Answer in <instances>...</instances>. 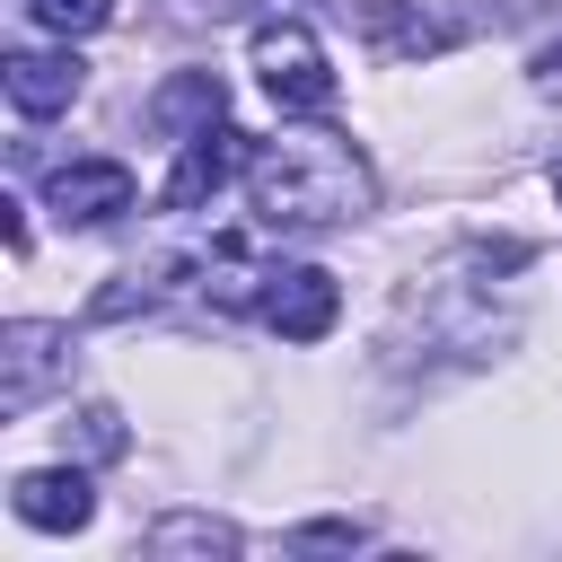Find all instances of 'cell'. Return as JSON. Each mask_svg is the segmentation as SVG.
<instances>
[{
  "label": "cell",
  "mask_w": 562,
  "mask_h": 562,
  "mask_svg": "<svg viewBox=\"0 0 562 562\" xmlns=\"http://www.w3.org/2000/svg\"><path fill=\"white\" fill-rule=\"evenodd\" d=\"M9 509H18L35 536H79V527L97 518V492H88L79 465H35V474L9 483Z\"/></svg>",
  "instance_id": "9"
},
{
  "label": "cell",
  "mask_w": 562,
  "mask_h": 562,
  "mask_svg": "<svg viewBox=\"0 0 562 562\" xmlns=\"http://www.w3.org/2000/svg\"><path fill=\"white\" fill-rule=\"evenodd\" d=\"M228 114V88H220V70H176L158 97H149V132H167V140H193L202 123H220Z\"/></svg>",
  "instance_id": "10"
},
{
  "label": "cell",
  "mask_w": 562,
  "mask_h": 562,
  "mask_svg": "<svg viewBox=\"0 0 562 562\" xmlns=\"http://www.w3.org/2000/svg\"><path fill=\"white\" fill-rule=\"evenodd\" d=\"M44 35H97L105 18H114V0H18Z\"/></svg>",
  "instance_id": "13"
},
{
  "label": "cell",
  "mask_w": 562,
  "mask_h": 562,
  "mask_svg": "<svg viewBox=\"0 0 562 562\" xmlns=\"http://www.w3.org/2000/svg\"><path fill=\"white\" fill-rule=\"evenodd\" d=\"M536 97H562V44L536 53Z\"/></svg>",
  "instance_id": "16"
},
{
  "label": "cell",
  "mask_w": 562,
  "mask_h": 562,
  "mask_svg": "<svg viewBox=\"0 0 562 562\" xmlns=\"http://www.w3.org/2000/svg\"><path fill=\"white\" fill-rule=\"evenodd\" d=\"M193 9H211V18H237V9H255V0H193Z\"/></svg>",
  "instance_id": "18"
},
{
  "label": "cell",
  "mask_w": 562,
  "mask_h": 562,
  "mask_svg": "<svg viewBox=\"0 0 562 562\" xmlns=\"http://www.w3.org/2000/svg\"><path fill=\"white\" fill-rule=\"evenodd\" d=\"M246 202L263 228H351L378 211V176L342 132H281V140H255Z\"/></svg>",
  "instance_id": "1"
},
{
  "label": "cell",
  "mask_w": 562,
  "mask_h": 562,
  "mask_svg": "<svg viewBox=\"0 0 562 562\" xmlns=\"http://www.w3.org/2000/svg\"><path fill=\"white\" fill-rule=\"evenodd\" d=\"M334 316H342V290H334L325 263H272L263 272V325L272 334L316 342V334H334Z\"/></svg>",
  "instance_id": "6"
},
{
  "label": "cell",
  "mask_w": 562,
  "mask_h": 562,
  "mask_svg": "<svg viewBox=\"0 0 562 562\" xmlns=\"http://www.w3.org/2000/svg\"><path fill=\"white\" fill-rule=\"evenodd\" d=\"M140 553H237V527L211 509H167L158 527H140Z\"/></svg>",
  "instance_id": "12"
},
{
  "label": "cell",
  "mask_w": 562,
  "mask_h": 562,
  "mask_svg": "<svg viewBox=\"0 0 562 562\" xmlns=\"http://www.w3.org/2000/svg\"><path fill=\"white\" fill-rule=\"evenodd\" d=\"M44 211L61 228H105V220L132 211V167L123 158H70V167L44 176Z\"/></svg>",
  "instance_id": "5"
},
{
  "label": "cell",
  "mask_w": 562,
  "mask_h": 562,
  "mask_svg": "<svg viewBox=\"0 0 562 562\" xmlns=\"http://www.w3.org/2000/svg\"><path fill=\"white\" fill-rule=\"evenodd\" d=\"M0 88H9V105H18L26 123H44V114H70V105H79L88 61H79L70 35H61L53 53H9V61H0Z\"/></svg>",
  "instance_id": "8"
},
{
  "label": "cell",
  "mask_w": 562,
  "mask_h": 562,
  "mask_svg": "<svg viewBox=\"0 0 562 562\" xmlns=\"http://www.w3.org/2000/svg\"><path fill=\"white\" fill-rule=\"evenodd\" d=\"M465 9H474L483 26H518V18H536L544 0H465Z\"/></svg>",
  "instance_id": "15"
},
{
  "label": "cell",
  "mask_w": 562,
  "mask_h": 562,
  "mask_svg": "<svg viewBox=\"0 0 562 562\" xmlns=\"http://www.w3.org/2000/svg\"><path fill=\"white\" fill-rule=\"evenodd\" d=\"M79 448L88 457H123V413L114 404H79Z\"/></svg>",
  "instance_id": "14"
},
{
  "label": "cell",
  "mask_w": 562,
  "mask_h": 562,
  "mask_svg": "<svg viewBox=\"0 0 562 562\" xmlns=\"http://www.w3.org/2000/svg\"><path fill=\"white\" fill-rule=\"evenodd\" d=\"M299 544H360V527H351V518H325V527H307Z\"/></svg>",
  "instance_id": "17"
},
{
  "label": "cell",
  "mask_w": 562,
  "mask_h": 562,
  "mask_svg": "<svg viewBox=\"0 0 562 562\" xmlns=\"http://www.w3.org/2000/svg\"><path fill=\"white\" fill-rule=\"evenodd\" d=\"M334 18H342L351 44L378 53V61H422V53L448 44V26L422 18V0H334Z\"/></svg>",
  "instance_id": "7"
},
{
  "label": "cell",
  "mask_w": 562,
  "mask_h": 562,
  "mask_svg": "<svg viewBox=\"0 0 562 562\" xmlns=\"http://www.w3.org/2000/svg\"><path fill=\"white\" fill-rule=\"evenodd\" d=\"M246 158H255V140L220 114V123H202L193 140H176V167H167V211H202L228 176H246Z\"/></svg>",
  "instance_id": "4"
},
{
  "label": "cell",
  "mask_w": 562,
  "mask_h": 562,
  "mask_svg": "<svg viewBox=\"0 0 562 562\" xmlns=\"http://www.w3.org/2000/svg\"><path fill=\"white\" fill-rule=\"evenodd\" d=\"M255 70H263V97L281 114H325L334 105V61H325L307 18H255Z\"/></svg>",
  "instance_id": "2"
},
{
  "label": "cell",
  "mask_w": 562,
  "mask_h": 562,
  "mask_svg": "<svg viewBox=\"0 0 562 562\" xmlns=\"http://www.w3.org/2000/svg\"><path fill=\"white\" fill-rule=\"evenodd\" d=\"M61 378H70V325H44V316L0 325V413H35Z\"/></svg>",
  "instance_id": "3"
},
{
  "label": "cell",
  "mask_w": 562,
  "mask_h": 562,
  "mask_svg": "<svg viewBox=\"0 0 562 562\" xmlns=\"http://www.w3.org/2000/svg\"><path fill=\"white\" fill-rule=\"evenodd\" d=\"M193 272H202V307H263V272L272 263H255L246 237H211V255Z\"/></svg>",
  "instance_id": "11"
},
{
  "label": "cell",
  "mask_w": 562,
  "mask_h": 562,
  "mask_svg": "<svg viewBox=\"0 0 562 562\" xmlns=\"http://www.w3.org/2000/svg\"><path fill=\"white\" fill-rule=\"evenodd\" d=\"M553 202H562V167H553Z\"/></svg>",
  "instance_id": "19"
}]
</instances>
